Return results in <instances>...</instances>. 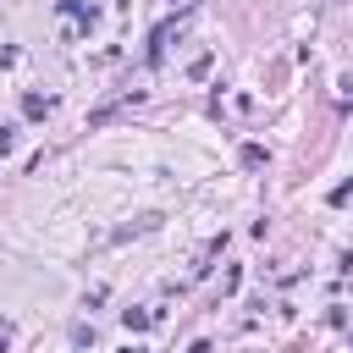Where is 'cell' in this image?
<instances>
[{"label": "cell", "mask_w": 353, "mask_h": 353, "mask_svg": "<svg viewBox=\"0 0 353 353\" xmlns=\"http://www.w3.org/2000/svg\"><path fill=\"white\" fill-rule=\"evenodd\" d=\"M6 347H11V325L0 320V353H6Z\"/></svg>", "instance_id": "cell-1"}]
</instances>
